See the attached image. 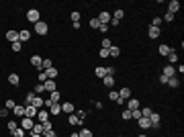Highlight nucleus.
Masks as SVG:
<instances>
[{
  "mask_svg": "<svg viewBox=\"0 0 184 137\" xmlns=\"http://www.w3.org/2000/svg\"><path fill=\"white\" fill-rule=\"evenodd\" d=\"M33 125H35V121L33 119H29V117H23V119L19 121V127L20 129H25V131H31L33 129Z\"/></svg>",
  "mask_w": 184,
  "mask_h": 137,
  "instance_id": "obj_1",
  "label": "nucleus"
},
{
  "mask_svg": "<svg viewBox=\"0 0 184 137\" xmlns=\"http://www.w3.org/2000/svg\"><path fill=\"white\" fill-rule=\"evenodd\" d=\"M27 21L29 23H39L41 21V14H39V10H37V8H31V10L27 13Z\"/></svg>",
  "mask_w": 184,
  "mask_h": 137,
  "instance_id": "obj_2",
  "label": "nucleus"
},
{
  "mask_svg": "<svg viewBox=\"0 0 184 137\" xmlns=\"http://www.w3.org/2000/svg\"><path fill=\"white\" fill-rule=\"evenodd\" d=\"M37 113H39V109H35L33 104H27V106H25V117H29V119H37Z\"/></svg>",
  "mask_w": 184,
  "mask_h": 137,
  "instance_id": "obj_3",
  "label": "nucleus"
},
{
  "mask_svg": "<svg viewBox=\"0 0 184 137\" xmlns=\"http://www.w3.org/2000/svg\"><path fill=\"white\" fill-rule=\"evenodd\" d=\"M49 31V27H47V23H43V21H39V23H35V33L37 35H45Z\"/></svg>",
  "mask_w": 184,
  "mask_h": 137,
  "instance_id": "obj_4",
  "label": "nucleus"
},
{
  "mask_svg": "<svg viewBox=\"0 0 184 137\" xmlns=\"http://www.w3.org/2000/svg\"><path fill=\"white\" fill-rule=\"evenodd\" d=\"M96 19H98V23H100V25H109V23H110V13H106V10H102V13L98 14Z\"/></svg>",
  "mask_w": 184,
  "mask_h": 137,
  "instance_id": "obj_5",
  "label": "nucleus"
},
{
  "mask_svg": "<svg viewBox=\"0 0 184 137\" xmlns=\"http://www.w3.org/2000/svg\"><path fill=\"white\" fill-rule=\"evenodd\" d=\"M125 104H127V110H137L139 106H141V103H139L137 98H129V100H127Z\"/></svg>",
  "mask_w": 184,
  "mask_h": 137,
  "instance_id": "obj_6",
  "label": "nucleus"
},
{
  "mask_svg": "<svg viewBox=\"0 0 184 137\" xmlns=\"http://www.w3.org/2000/svg\"><path fill=\"white\" fill-rule=\"evenodd\" d=\"M45 121H49V110H39V113H37V121H35V123H45Z\"/></svg>",
  "mask_w": 184,
  "mask_h": 137,
  "instance_id": "obj_7",
  "label": "nucleus"
},
{
  "mask_svg": "<svg viewBox=\"0 0 184 137\" xmlns=\"http://www.w3.org/2000/svg\"><path fill=\"white\" fill-rule=\"evenodd\" d=\"M178 10H180V2H178V0H170V4H168V13L176 14Z\"/></svg>",
  "mask_w": 184,
  "mask_h": 137,
  "instance_id": "obj_8",
  "label": "nucleus"
},
{
  "mask_svg": "<svg viewBox=\"0 0 184 137\" xmlns=\"http://www.w3.org/2000/svg\"><path fill=\"white\" fill-rule=\"evenodd\" d=\"M43 88L47 90V92H55L57 90V84H55V80H47V82H43Z\"/></svg>",
  "mask_w": 184,
  "mask_h": 137,
  "instance_id": "obj_9",
  "label": "nucleus"
},
{
  "mask_svg": "<svg viewBox=\"0 0 184 137\" xmlns=\"http://www.w3.org/2000/svg\"><path fill=\"white\" fill-rule=\"evenodd\" d=\"M13 113H14V117L23 119V117H25V104H16V106L13 109Z\"/></svg>",
  "mask_w": 184,
  "mask_h": 137,
  "instance_id": "obj_10",
  "label": "nucleus"
},
{
  "mask_svg": "<svg viewBox=\"0 0 184 137\" xmlns=\"http://www.w3.org/2000/svg\"><path fill=\"white\" fill-rule=\"evenodd\" d=\"M41 63H43V59H41L39 55H31V66H33V68H37L41 72Z\"/></svg>",
  "mask_w": 184,
  "mask_h": 137,
  "instance_id": "obj_11",
  "label": "nucleus"
},
{
  "mask_svg": "<svg viewBox=\"0 0 184 137\" xmlns=\"http://www.w3.org/2000/svg\"><path fill=\"white\" fill-rule=\"evenodd\" d=\"M61 113V104L60 103H51V106H49V115H60Z\"/></svg>",
  "mask_w": 184,
  "mask_h": 137,
  "instance_id": "obj_12",
  "label": "nucleus"
},
{
  "mask_svg": "<svg viewBox=\"0 0 184 137\" xmlns=\"http://www.w3.org/2000/svg\"><path fill=\"white\" fill-rule=\"evenodd\" d=\"M31 39V31H27V29H23V31H19V41H29Z\"/></svg>",
  "mask_w": 184,
  "mask_h": 137,
  "instance_id": "obj_13",
  "label": "nucleus"
},
{
  "mask_svg": "<svg viewBox=\"0 0 184 137\" xmlns=\"http://www.w3.org/2000/svg\"><path fill=\"white\" fill-rule=\"evenodd\" d=\"M6 39L10 43H16L19 41V31H6Z\"/></svg>",
  "mask_w": 184,
  "mask_h": 137,
  "instance_id": "obj_14",
  "label": "nucleus"
},
{
  "mask_svg": "<svg viewBox=\"0 0 184 137\" xmlns=\"http://www.w3.org/2000/svg\"><path fill=\"white\" fill-rule=\"evenodd\" d=\"M35 106V109H41V106H45V100H43V98H41V96H37L35 94V98H33V103H31Z\"/></svg>",
  "mask_w": 184,
  "mask_h": 137,
  "instance_id": "obj_15",
  "label": "nucleus"
},
{
  "mask_svg": "<svg viewBox=\"0 0 184 137\" xmlns=\"http://www.w3.org/2000/svg\"><path fill=\"white\" fill-rule=\"evenodd\" d=\"M102 84H104L106 88L115 86V76H104V78H102Z\"/></svg>",
  "mask_w": 184,
  "mask_h": 137,
  "instance_id": "obj_16",
  "label": "nucleus"
},
{
  "mask_svg": "<svg viewBox=\"0 0 184 137\" xmlns=\"http://www.w3.org/2000/svg\"><path fill=\"white\" fill-rule=\"evenodd\" d=\"M57 74H60V72H57L55 68H49V70H45V76H47V80H55V78H57Z\"/></svg>",
  "mask_w": 184,
  "mask_h": 137,
  "instance_id": "obj_17",
  "label": "nucleus"
},
{
  "mask_svg": "<svg viewBox=\"0 0 184 137\" xmlns=\"http://www.w3.org/2000/svg\"><path fill=\"white\" fill-rule=\"evenodd\" d=\"M121 55V49L117 47V45H110L109 47V57H119Z\"/></svg>",
  "mask_w": 184,
  "mask_h": 137,
  "instance_id": "obj_18",
  "label": "nucleus"
},
{
  "mask_svg": "<svg viewBox=\"0 0 184 137\" xmlns=\"http://www.w3.org/2000/svg\"><path fill=\"white\" fill-rule=\"evenodd\" d=\"M174 74H176L174 66H166V68H164V76H166V78H174Z\"/></svg>",
  "mask_w": 184,
  "mask_h": 137,
  "instance_id": "obj_19",
  "label": "nucleus"
},
{
  "mask_svg": "<svg viewBox=\"0 0 184 137\" xmlns=\"http://www.w3.org/2000/svg\"><path fill=\"white\" fill-rule=\"evenodd\" d=\"M61 113L72 115V113H74V104H72V103H63V104H61Z\"/></svg>",
  "mask_w": 184,
  "mask_h": 137,
  "instance_id": "obj_20",
  "label": "nucleus"
},
{
  "mask_svg": "<svg viewBox=\"0 0 184 137\" xmlns=\"http://www.w3.org/2000/svg\"><path fill=\"white\" fill-rule=\"evenodd\" d=\"M150 123H151V127H160V115H157V113H151Z\"/></svg>",
  "mask_w": 184,
  "mask_h": 137,
  "instance_id": "obj_21",
  "label": "nucleus"
},
{
  "mask_svg": "<svg viewBox=\"0 0 184 137\" xmlns=\"http://www.w3.org/2000/svg\"><path fill=\"white\" fill-rule=\"evenodd\" d=\"M119 96H121L123 100H129V98H131V90L129 88H121V90H119Z\"/></svg>",
  "mask_w": 184,
  "mask_h": 137,
  "instance_id": "obj_22",
  "label": "nucleus"
},
{
  "mask_svg": "<svg viewBox=\"0 0 184 137\" xmlns=\"http://www.w3.org/2000/svg\"><path fill=\"white\" fill-rule=\"evenodd\" d=\"M147 35H150V39H157V37H160V29L150 27V29H147Z\"/></svg>",
  "mask_w": 184,
  "mask_h": 137,
  "instance_id": "obj_23",
  "label": "nucleus"
},
{
  "mask_svg": "<svg viewBox=\"0 0 184 137\" xmlns=\"http://www.w3.org/2000/svg\"><path fill=\"white\" fill-rule=\"evenodd\" d=\"M137 121H139V127H141V129H150V127H151L150 119H145V117H141V119H137Z\"/></svg>",
  "mask_w": 184,
  "mask_h": 137,
  "instance_id": "obj_24",
  "label": "nucleus"
},
{
  "mask_svg": "<svg viewBox=\"0 0 184 137\" xmlns=\"http://www.w3.org/2000/svg\"><path fill=\"white\" fill-rule=\"evenodd\" d=\"M31 133H35V135H43V125H41V123H35L33 129H31Z\"/></svg>",
  "mask_w": 184,
  "mask_h": 137,
  "instance_id": "obj_25",
  "label": "nucleus"
},
{
  "mask_svg": "<svg viewBox=\"0 0 184 137\" xmlns=\"http://www.w3.org/2000/svg\"><path fill=\"white\" fill-rule=\"evenodd\" d=\"M123 16H125V10H123V8H117V10H115V14H113L110 19H115V21H121Z\"/></svg>",
  "mask_w": 184,
  "mask_h": 137,
  "instance_id": "obj_26",
  "label": "nucleus"
},
{
  "mask_svg": "<svg viewBox=\"0 0 184 137\" xmlns=\"http://www.w3.org/2000/svg\"><path fill=\"white\" fill-rule=\"evenodd\" d=\"M8 82L13 84V86H19V82H20L19 74H10V76H8Z\"/></svg>",
  "mask_w": 184,
  "mask_h": 137,
  "instance_id": "obj_27",
  "label": "nucleus"
},
{
  "mask_svg": "<svg viewBox=\"0 0 184 137\" xmlns=\"http://www.w3.org/2000/svg\"><path fill=\"white\" fill-rule=\"evenodd\" d=\"M157 51H160V55H164V57H166V55L172 51V47H168V45H160V47H157Z\"/></svg>",
  "mask_w": 184,
  "mask_h": 137,
  "instance_id": "obj_28",
  "label": "nucleus"
},
{
  "mask_svg": "<svg viewBox=\"0 0 184 137\" xmlns=\"http://www.w3.org/2000/svg\"><path fill=\"white\" fill-rule=\"evenodd\" d=\"M94 74H96V78H100V80H102V78L106 76V68H100V66H98V68L94 70Z\"/></svg>",
  "mask_w": 184,
  "mask_h": 137,
  "instance_id": "obj_29",
  "label": "nucleus"
},
{
  "mask_svg": "<svg viewBox=\"0 0 184 137\" xmlns=\"http://www.w3.org/2000/svg\"><path fill=\"white\" fill-rule=\"evenodd\" d=\"M139 110H141V117H145V119H150L151 113H153V110H151V106H143V109H139Z\"/></svg>",
  "mask_w": 184,
  "mask_h": 137,
  "instance_id": "obj_30",
  "label": "nucleus"
},
{
  "mask_svg": "<svg viewBox=\"0 0 184 137\" xmlns=\"http://www.w3.org/2000/svg\"><path fill=\"white\" fill-rule=\"evenodd\" d=\"M49 68H53V63H51V59H43V63H41V72H45V70H49Z\"/></svg>",
  "mask_w": 184,
  "mask_h": 137,
  "instance_id": "obj_31",
  "label": "nucleus"
},
{
  "mask_svg": "<svg viewBox=\"0 0 184 137\" xmlns=\"http://www.w3.org/2000/svg\"><path fill=\"white\" fill-rule=\"evenodd\" d=\"M166 57H168V62H170V63H176V62H178V55H176V51H174V49H172V51L166 55Z\"/></svg>",
  "mask_w": 184,
  "mask_h": 137,
  "instance_id": "obj_32",
  "label": "nucleus"
},
{
  "mask_svg": "<svg viewBox=\"0 0 184 137\" xmlns=\"http://www.w3.org/2000/svg\"><path fill=\"white\" fill-rule=\"evenodd\" d=\"M60 92H57V90H55V92H49V100H51V103H60Z\"/></svg>",
  "mask_w": 184,
  "mask_h": 137,
  "instance_id": "obj_33",
  "label": "nucleus"
},
{
  "mask_svg": "<svg viewBox=\"0 0 184 137\" xmlns=\"http://www.w3.org/2000/svg\"><path fill=\"white\" fill-rule=\"evenodd\" d=\"M109 98H110V100H115V103H117V100L121 98V96H119V90H110V92H109Z\"/></svg>",
  "mask_w": 184,
  "mask_h": 137,
  "instance_id": "obj_34",
  "label": "nucleus"
},
{
  "mask_svg": "<svg viewBox=\"0 0 184 137\" xmlns=\"http://www.w3.org/2000/svg\"><path fill=\"white\" fill-rule=\"evenodd\" d=\"M162 16H156V19H153V21H151V27H156V29H160L162 27Z\"/></svg>",
  "mask_w": 184,
  "mask_h": 137,
  "instance_id": "obj_35",
  "label": "nucleus"
},
{
  "mask_svg": "<svg viewBox=\"0 0 184 137\" xmlns=\"http://www.w3.org/2000/svg\"><path fill=\"white\" fill-rule=\"evenodd\" d=\"M14 106H16V103H14L13 98H8L6 103H4V109H8V110H13V109H14Z\"/></svg>",
  "mask_w": 184,
  "mask_h": 137,
  "instance_id": "obj_36",
  "label": "nucleus"
},
{
  "mask_svg": "<svg viewBox=\"0 0 184 137\" xmlns=\"http://www.w3.org/2000/svg\"><path fill=\"white\" fill-rule=\"evenodd\" d=\"M13 137H25V129H20V127H16V129L13 131Z\"/></svg>",
  "mask_w": 184,
  "mask_h": 137,
  "instance_id": "obj_37",
  "label": "nucleus"
},
{
  "mask_svg": "<svg viewBox=\"0 0 184 137\" xmlns=\"http://www.w3.org/2000/svg\"><path fill=\"white\" fill-rule=\"evenodd\" d=\"M47 131H53V125H51V121H45V123H43V133H47Z\"/></svg>",
  "mask_w": 184,
  "mask_h": 137,
  "instance_id": "obj_38",
  "label": "nucleus"
},
{
  "mask_svg": "<svg viewBox=\"0 0 184 137\" xmlns=\"http://www.w3.org/2000/svg\"><path fill=\"white\" fill-rule=\"evenodd\" d=\"M70 123H72V125H82V121L74 115V113H72V115H70Z\"/></svg>",
  "mask_w": 184,
  "mask_h": 137,
  "instance_id": "obj_39",
  "label": "nucleus"
},
{
  "mask_svg": "<svg viewBox=\"0 0 184 137\" xmlns=\"http://www.w3.org/2000/svg\"><path fill=\"white\" fill-rule=\"evenodd\" d=\"M16 127H19V121H8V131H10V133H13Z\"/></svg>",
  "mask_w": 184,
  "mask_h": 137,
  "instance_id": "obj_40",
  "label": "nucleus"
},
{
  "mask_svg": "<svg viewBox=\"0 0 184 137\" xmlns=\"http://www.w3.org/2000/svg\"><path fill=\"white\" fill-rule=\"evenodd\" d=\"M33 98H35V94H33V92H29V94L25 96V106H27V104H31V103H33Z\"/></svg>",
  "mask_w": 184,
  "mask_h": 137,
  "instance_id": "obj_41",
  "label": "nucleus"
},
{
  "mask_svg": "<svg viewBox=\"0 0 184 137\" xmlns=\"http://www.w3.org/2000/svg\"><path fill=\"white\" fill-rule=\"evenodd\" d=\"M20 49H23V43H20V41H16V43H13V51H14V53H19Z\"/></svg>",
  "mask_w": 184,
  "mask_h": 137,
  "instance_id": "obj_42",
  "label": "nucleus"
},
{
  "mask_svg": "<svg viewBox=\"0 0 184 137\" xmlns=\"http://www.w3.org/2000/svg\"><path fill=\"white\" fill-rule=\"evenodd\" d=\"M80 133V137H92V131L90 129H82V131H78Z\"/></svg>",
  "mask_w": 184,
  "mask_h": 137,
  "instance_id": "obj_43",
  "label": "nucleus"
},
{
  "mask_svg": "<svg viewBox=\"0 0 184 137\" xmlns=\"http://www.w3.org/2000/svg\"><path fill=\"white\" fill-rule=\"evenodd\" d=\"M131 119H135V121H137V119H141V110H139V109L131 110Z\"/></svg>",
  "mask_w": 184,
  "mask_h": 137,
  "instance_id": "obj_44",
  "label": "nucleus"
},
{
  "mask_svg": "<svg viewBox=\"0 0 184 137\" xmlns=\"http://www.w3.org/2000/svg\"><path fill=\"white\" fill-rule=\"evenodd\" d=\"M168 86H172V88H176V86H178V80H176V76H174V78H168Z\"/></svg>",
  "mask_w": 184,
  "mask_h": 137,
  "instance_id": "obj_45",
  "label": "nucleus"
},
{
  "mask_svg": "<svg viewBox=\"0 0 184 137\" xmlns=\"http://www.w3.org/2000/svg\"><path fill=\"white\" fill-rule=\"evenodd\" d=\"M70 19H72V23H80V13H72Z\"/></svg>",
  "mask_w": 184,
  "mask_h": 137,
  "instance_id": "obj_46",
  "label": "nucleus"
},
{
  "mask_svg": "<svg viewBox=\"0 0 184 137\" xmlns=\"http://www.w3.org/2000/svg\"><path fill=\"white\" fill-rule=\"evenodd\" d=\"M41 92H45V88H43V84H41V82H39V84H37V86H35V94L39 96V94H41Z\"/></svg>",
  "mask_w": 184,
  "mask_h": 137,
  "instance_id": "obj_47",
  "label": "nucleus"
},
{
  "mask_svg": "<svg viewBox=\"0 0 184 137\" xmlns=\"http://www.w3.org/2000/svg\"><path fill=\"white\" fill-rule=\"evenodd\" d=\"M164 21H166V23H172V21H174V14H172V13H166Z\"/></svg>",
  "mask_w": 184,
  "mask_h": 137,
  "instance_id": "obj_48",
  "label": "nucleus"
},
{
  "mask_svg": "<svg viewBox=\"0 0 184 137\" xmlns=\"http://www.w3.org/2000/svg\"><path fill=\"white\" fill-rule=\"evenodd\" d=\"M113 43H110V39H102V49H109Z\"/></svg>",
  "mask_w": 184,
  "mask_h": 137,
  "instance_id": "obj_49",
  "label": "nucleus"
},
{
  "mask_svg": "<svg viewBox=\"0 0 184 137\" xmlns=\"http://www.w3.org/2000/svg\"><path fill=\"white\" fill-rule=\"evenodd\" d=\"M90 27H92V29H98V27H100V23H98V19H92V21H90Z\"/></svg>",
  "mask_w": 184,
  "mask_h": 137,
  "instance_id": "obj_50",
  "label": "nucleus"
},
{
  "mask_svg": "<svg viewBox=\"0 0 184 137\" xmlns=\"http://www.w3.org/2000/svg\"><path fill=\"white\" fill-rule=\"evenodd\" d=\"M39 82H47V76H45V72H39Z\"/></svg>",
  "mask_w": 184,
  "mask_h": 137,
  "instance_id": "obj_51",
  "label": "nucleus"
},
{
  "mask_svg": "<svg viewBox=\"0 0 184 137\" xmlns=\"http://www.w3.org/2000/svg\"><path fill=\"white\" fill-rule=\"evenodd\" d=\"M123 119H125V121H129V119H131V110H123Z\"/></svg>",
  "mask_w": 184,
  "mask_h": 137,
  "instance_id": "obj_52",
  "label": "nucleus"
},
{
  "mask_svg": "<svg viewBox=\"0 0 184 137\" xmlns=\"http://www.w3.org/2000/svg\"><path fill=\"white\" fill-rule=\"evenodd\" d=\"M76 117H78V119H86V110H78V113H76Z\"/></svg>",
  "mask_w": 184,
  "mask_h": 137,
  "instance_id": "obj_53",
  "label": "nucleus"
},
{
  "mask_svg": "<svg viewBox=\"0 0 184 137\" xmlns=\"http://www.w3.org/2000/svg\"><path fill=\"white\" fill-rule=\"evenodd\" d=\"M98 55H100V57H109V49H100V53Z\"/></svg>",
  "mask_w": 184,
  "mask_h": 137,
  "instance_id": "obj_54",
  "label": "nucleus"
},
{
  "mask_svg": "<svg viewBox=\"0 0 184 137\" xmlns=\"http://www.w3.org/2000/svg\"><path fill=\"white\" fill-rule=\"evenodd\" d=\"M43 137H57V135H55V131H47V133H43Z\"/></svg>",
  "mask_w": 184,
  "mask_h": 137,
  "instance_id": "obj_55",
  "label": "nucleus"
},
{
  "mask_svg": "<svg viewBox=\"0 0 184 137\" xmlns=\"http://www.w3.org/2000/svg\"><path fill=\"white\" fill-rule=\"evenodd\" d=\"M98 31H102V33H106V31H109V25H100V27H98Z\"/></svg>",
  "mask_w": 184,
  "mask_h": 137,
  "instance_id": "obj_56",
  "label": "nucleus"
},
{
  "mask_svg": "<svg viewBox=\"0 0 184 137\" xmlns=\"http://www.w3.org/2000/svg\"><path fill=\"white\" fill-rule=\"evenodd\" d=\"M160 82H162V84H168V78H166V76L162 74V76H160Z\"/></svg>",
  "mask_w": 184,
  "mask_h": 137,
  "instance_id": "obj_57",
  "label": "nucleus"
},
{
  "mask_svg": "<svg viewBox=\"0 0 184 137\" xmlns=\"http://www.w3.org/2000/svg\"><path fill=\"white\" fill-rule=\"evenodd\" d=\"M8 115V109H0V117H6Z\"/></svg>",
  "mask_w": 184,
  "mask_h": 137,
  "instance_id": "obj_58",
  "label": "nucleus"
},
{
  "mask_svg": "<svg viewBox=\"0 0 184 137\" xmlns=\"http://www.w3.org/2000/svg\"><path fill=\"white\" fill-rule=\"evenodd\" d=\"M70 137H80V133H72V135H70Z\"/></svg>",
  "mask_w": 184,
  "mask_h": 137,
  "instance_id": "obj_59",
  "label": "nucleus"
},
{
  "mask_svg": "<svg viewBox=\"0 0 184 137\" xmlns=\"http://www.w3.org/2000/svg\"><path fill=\"white\" fill-rule=\"evenodd\" d=\"M31 137H43V135H35V133H31Z\"/></svg>",
  "mask_w": 184,
  "mask_h": 137,
  "instance_id": "obj_60",
  "label": "nucleus"
},
{
  "mask_svg": "<svg viewBox=\"0 0 184 137\" xmlns=\"http://www.w3.org/2000/svg\"><path fill=\"white\" fill-rule=\"evenodd\" d=\"M139 137H147V135H139Z\"/></svg>",
  "mask_w": 184,
  "mask_h": 137,
  "instance_id": "obj_61",
  "label": "nucleus"
}]
</instances>
